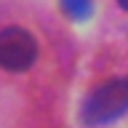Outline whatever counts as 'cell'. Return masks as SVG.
Returning <instances> with one entry per match:
<instances>
[{
	"label": "cell",
	"instance_id": "6da1fadb",
	"mask_svg": "<svg viewBox=\"0 0 128 128\" xmlns=\"http://www.w3.org/2000/svg\"><path fill=\"white\" fill-rule=\"evenodd\" d=\"M126 110H128V80L126 78L107 80L88 94L83 104V123L91 128L107 126L112 120H118L120 115H126Z\"/></svg>",
	"mask_w": 128,
	"mask_h": 128
},
{
	"label": "cell",
	"instance_id": "7a4b0ae2",
	"mask_svg": "<svg viewBox=\"0 0 128 128\" xmlns=\"http://www.w3.org/2000/svg\"><path fill=\"white\" fill-rule=\"evenodd\" d=\"M38 59V43L27 30L8 27L0 32V67L8 72H24Z\"/></svg>",
	"mask_w": 128,
	"mask_h": 128
},
{
	"label": "cell",
	"instance_id": "3957f363",
	"mask_svg": "<svg viewBox=\"0 0 128 128\" xmlns=\"http://www.w3.org/2000/svg\"><path fill=\"white\" fill-rule=\"evenodd\" d=\"M62 8L78 22L91 16V0H62Z\"/></svg>",
	"mask_w": 128,
	"mask_h": 128
},
{
	"label": "cell",
	"instance_id": "277c9868",
	"mask_svg": "<svg viewBox=\"0 0 128 128\" xmlns=\"http://www.w3.org/2000/svg\"><path fill=\"white\" fill-rule=\"evenodd\" d=\"M118 3H120V8H126V11H128V0H118Z\"/></svg>",
	"mask_w": 128,
	"mask_h": 128
}]
</instances>
